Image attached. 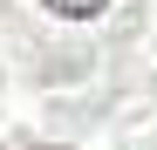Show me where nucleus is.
I'll return each instance as SVG.
<instances>
[{
	"label": "nucleus",
	"mask_w": 157,
	"mask_h": 150,
	"mask_svg": "<svg viewBox=\"0 0 157 150\" xmlns=\"http://www.w3.org/2000/svg\"><path fill=\"white\" fill-rule=\"evenodd\" d=\"M48 7H55L62 21H96L102 7H109V0H48Z\"/></svg>",
	"instance_id": "nucleus-1"
}]
</instances>
